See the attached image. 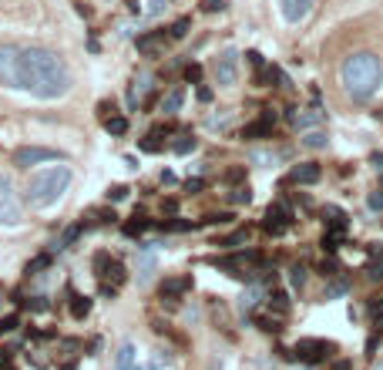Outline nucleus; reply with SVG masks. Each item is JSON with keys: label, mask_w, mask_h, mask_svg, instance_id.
Instances as JSON below:
<instances>
[{"label": "nucleus", "mask_w": 383, "mask_h": 370, "mask_svg": "<svg viewBox=\"0 0 383 370\" xmlns=\"http://www.w3.org/2000/svg\"><path fill=\"white\" fill-rule=\"evenodd\" d=\"M17 323H21V317H17V313L0 317V337H3V333H14V330H17Z\"/></svg>", "instance_id": "473e14b6"}, {"label": "nucleus", "mask_w": 383, "mask_h": 370, "mask_svg": "<svg viewBox=\"0 0 383 370\" xmlns=\"http://www.w3.org/2000/svg\"><path fill=\"white\" fill-rule=\"evenodd\" d=\"M68 185H71V168L68 165H51L44 172H34L24 192L27 206L30 209H48L68 192Z\"/></svg>", "instance_id": "7ed1b4c3"}, {"label": "nucleus", "mask_w": 383, "mask_h": 370, "mask_svg": "<svg viewBox=\"0 0 383 370\" xmlns=\"http://www.w3.org/2000/svg\"><path fill=\"white\" fill-rule=\"evenodd\" d=\"M185 78L192 81V84H199V81H202V64H188V68H185Z\"/></svg>", "instance_id": "79ce46f5"}, {"label": "nucleus", "mask_w": 383, "mask_h": 370, "mask_svg": "<svg viewBox=\"0 0 383 370\" xmlns=\"http://www.w3.org/2000/svg\"><path fill=\"white\" fill-rule=\"evenodd\" d=\"M199 101H212V91H208V88H199Z\"/></svg>", "instance_id": "864d4df0"}, {"label": "nucleus", "mask_w": 383, "mask_h": 370, "mask_svg": "<svg viewBox=\"0 0 383 370\" xmlns=\"http://www.w3.org/2000/svg\"><path fill=\"white\" fill-rule=\"evenodd\" d=\"M104 128H108V135H125L128 132V118H121V115H111V118L104 121Z\"/></svg>", "instance_id": "cd10ccee"}, {"label": "nucleus", "mask_w": 383, "mask_h": 370, "mask_svg": "<svg viewBox=\"0 0 383 370\" xmlns=\"http://www.w3.org/2000/svg\"><path fill=\"white\" fill-rule=\"evenodd\" d=\"M148 226H152V222H148L145 215H135V222H128V226H125V233H128V236H141V233H145Z\"/></svg>", "instance_id": "c756f323"}, {"label": "nucleus", "mask_w": 383, "mask_h": 370, "mask_svg": "<svg viewBox=\"0 0 383 370\" xmlns=\"http://www.w3.org/2000/svg\"><path fill=\"white\" fill-rule=\"evenodd\" d=\"M138 51L155 57L158 51H165V30H152V34H141L138 37Z\"/></svg>", "instance_id": "4468645a"}, {"label": "nucleus", "mask_w": 383, "mask_h": 370, "mask_svg": "<svg viewBox=\"0 0 383 370\" xmlns=\"http://www.w3.org/2000/svg\"><path fill=\"white\" fill-rule=\"evenodd\" d=\"M27 306H30V313H44L51 303H48V296H30V300H27Z\"/></svg>", "instance_id": "c9c22d12"}, {"label": "nucleus", "mask_w": 383, "mask_h": 370, "mask_svg": "<svg viewBox=\"0 0 383 370\" xmlns=\"http://www.w3.org/2000/svg\"><path fill=\"white\" fill-rule=\"evenodd\" d=\"M155 266H158V260H155V249H141V256H138V283H141V286H145V283L155 276Z\"/></svg>", "instance_id": "dca6fc26"}, {"label": "nucleus", "mask_w": 383, "mask_h": 370, "mask_svg": "<svg viewBox=\"0 0 383 370\" xmlns=\"http://www.w3.org/2000/svg\"><path fill=\"white\" fill-rule=\"evenodd\" d=\"M289 121H293V128H296V132H309V128H316V125L323 121V108L313 105V108H306L303 115H299L296 108H289Z\"/></svg>", "instance_id": "9b49d317"}, {"label": "nucleus", "mask_w": 383, "mask_h": 370, "mask_svg": "<svg viewBox=\"0 0 383 370\" xmlns=\"http://www.w3.org/2000/svg\"><path fill=\"white\" fill-rule=\"evenodd\" d=\"M370 313H383V296H373V300H370Z\"/></svg>", "instance_id": "09e8293b"}, {"label": "nucleus", "mask_w": 383, "mask_h": 370, "mask_svg": "<svg viewBox=\"0 0 383 370\" xmlns=\"http://www.w3.org/2000/svg\"><path fill=\"white\" fill-rule=\"evenodd\" d=\"M192 290V276H179V280H165L161 283V303L168 300V306H175V300H179L181 293Z\"/></svg>", "instance_id": "ddd939ff"}, {"label": "nucleus", "mask_w": 383, "mask_h": 370, "mask_svg": "<svg viewBox=\"0 0 383 370\" xmlns=\"http://www.w3.org/2000/svg\"><path fill=\"white\" fill-rule=\"evenodd\" d=\"M24 222V212H21V199H17V192H14V185L10 179H3L0 175V226H21Z\"/></svg>", "instance_id": "39448f33"}, {"label": "nucleus", "mask_w": 383, "mask_h": 370, "mask_svg": "<svg viewBox=\"0 0 383 370\" xmlns=\"http://www.w3.org/2000/svg\"><path fill=\"white\" fill-rule=\"evenodd\" d=\"M340 242H343V233H333V229H326L320 246H323V253H330V256H333V253L340 249Z\"/></svg>", "instance_id": "bb28decb"}, {"label": "nucleus", "mask_w": 383, "mask_h": 370, "mask_svg": "<svg viewBox=\"0 0 383 370\" xmlns=\"http://www.w3.org/2000/svg\"><path fill=\"white\" fill-rule=\"evenodd\" d=\"M336 353L333 340H296L293 350H282L286 360H299V364H323Z\"/></svg>", "instance_id": "20e7f679"}, {"label": "nucleus", "mask_w": 383, "mask_h": 370, "mask_svg": "<svg viewBox=\"0 0 383 370\" xmlns=\"http://www.w3.org/2000/svg\"><path fill=\"white\" fill-rule=\"evenodd\" d=\"M215 81L222 84V88H232L235 81H239V51H222L215 57Z\"/></svg>", "instance_id": "0eeeda50"}, {"label": "nucleus", "mask_w": 383, "mask_h": 370, "mask_svg": "<svg viewBox=\"0 0 383 370\" xmlns=\"http://www.w3.org/2000/svg\"><path fill=\"white\" fill-rule=\"evenodd\" d=\"M249 239V233L246 229H239V233H232V236H222L219 239V246H226V249H235V246H242Z\"/></svg>", "instance_id": "c85d7f7f"}, {"label": "nucleus", "mask_w": 383, "mask_h": 370, "mask_svg": "<svg viewBox=\"0 0 383 370\" xmlns=\"http://www.w3.org/2000/svg\"><path fill=\"white\" fill-rule=\"evenodd\" d=\"M366 206H370L373 212H383V188H377V192L366 195Z\"/></svg>", "instance_id": "58836bf2"}, {"label": "nucleus", "mask_w": 383, "mask_h": 370, "mask_svg": "<svg viewBox=\"0 0 383 370\" xmlns=\"http://www.w3.org/2000/svg\"><path fill=\"white\" fill-rule=\"evenodd\" d=\"M135 357H138L135 344H121L118 347V357H115V367L118 370H135Z\"/></svg>", "instance_id": "6ab92c4d"}, {"label": "nucleus", "mask_w": 383, "mask_h": 370, "mask_svg": "<svg viewBox=\"0 0 383 370\" xmlns=\"http://www.w3.org/2000/svg\"><path fill=\"white\" fill-rule=\"evenodd\" d=\"M313 3H316V0H279V10L289 24H303L309 14H313Z\"/></svg>", "instance_id": "9d476101"}, {"label": "nucleus", "mask_w": 383, "mask_h": 370, "mask_svg": "<svg viewBox=\"0 0 383 370\" xmlns=\"http://www.w3.org/2000/svg\"><path fill=\"white\" fill-rule=\"evenodd\" d=\"M370 165H373V168L383 175V152H373V155H370Z\"/></svg>", "instance_id": "de8ad7c7"}, {"label": "nucleus", "mask_w": 383, "mask_h": 370, "mask_svg": "<svg viewBox=\"0 0 383 370\" xmlns=\"http://www.w3.org/2000/svg\"><path fill=\"white\" fill-rule=\"evenodd\" d=\"M343 293H350V280H336V276H333V283L323 290V300H336V296H343Z\"/></svg>", "instance_id": "a878e982"}, {"label": "nucleus", "mask_w": 383, "mask_h": 370, "mask_svg": "<svg viewBox=\"0 0 383 370\" xmlns=\"http://www.w3.org/2000/svg\"><path fill=\"white\" fill-rule=\"evenodd\" d=\"M95 219H98V222H115L118 215H115V209H111V212H108V209H95Z\"/></svg>", "instance_id": "a18cd8bd"}, {"label": "nucleus", "mask_w": 383, "mask_h": 370, "mask_svg": "<svg viewBox=\"0 0 383 370\" xmlns=\"http://www.w3.org/2000/svg\"><path fill=\"white\" fill-rule=\"evenodd\" d=\"M108 263H111V256H108V253H98V256H95V273H98V276H104Z\"/></svg>", "instance_id": "37998d69"}, {"label": "nucleus", "mask_w": 383, "mask_h": 370, "mask_svg": "<svg viewBox=\"0 0 383 370\" xmlns=\"http://www.w3.org/2000/svg\"><path fill=\"white\" fill-rule=\"evenodd\" d=\"M17 81V44H0V84L14 88Z\"/></svg>", "instance_id": "1a4fd4ad"}, {"label": "nucleus", "mask_w": 383, "mask_h": 370, "mask_svg": "<svg viewBox=\"0 0 383 370\" xmlns=\"http://www.w3.org/2000/svg\"><path fill=\"white\" fill-rule=\"evenodd\" d=\"M199 148V138H192V135H181L179 142H172V152L175 155H192Z\"/></svg>", "instance_id": "b1692460"}, {"label": "nucleus", "mask_w": 383, "mask_h": 370, "mask_svg": "<svg viewBox=\"0 0 383 370\" xmlns=\"http://www.w3.org/2000/svg\"><path fill=\"white\" fill-rule=\"evenodd\" d=\"M202 179H188V182H185V188H188V192H199V188H202Z\"/></svg>", "instance_id": "3c124183"}, {"label": "nucleus", "mask_w": 383, "mask_h": 370, "mask_svg": "<svg viewBox=\"0 0 383 370\" xmlns=\"http://www.w3.org/2000/svg\"><path fill=\"white\" fill-rule=\"evenodd\" d=\"M81 233H84V222H77V226H71V229H64V233H61V239L54 242V249H71V242H75Z\"/></svg>", "instance_id": "5701e85b"}, {"label": "nucleus", "mask_w": 383, "mask_h": 370, "mask_svg": "<svg viewBox=\"0 0 383 370\" xmlns=\"http://www.w3.org/2000/svg\"><path fill=\"white\" fill-rule=\"evenodd\" d=\"M259 300H262V290H259V286H249V290L239 296V310H242V313H246V310H255Z\"/></svg>", "instance_id": "4be33fe9"}, {"label": "nucleus", "mask_w": 383, "mask_h": 370, "mask_svg": "<svg viewBox=\"0 0 383 370\" xmlns=\"http://www.w3.org/2000/svg\"><path fill=\"white\" fill-rule=\"evenodd\" d=\"M340 84H343V91H346L350 101L366 105L383 88V61L370 51L350 54V57L340 64Z\"/></svg>", "instance_id": "f03ea898"}, {"label": "nucleus", "mask_w": 383, "mask_h": 370, "mask_svg": "<svg viewBox=\"0 0 383 370\" xmlns=\"http://www.w3.org/2000/svg\"><path fill=\"white\" fill-rule=\"evenodd\" d=\"M320 273H323V276H326V280H333V276H340V263H336V260H323V266H320Z\"/></svg>", "instance_id": "e433bc0d"}, {"label": "nucleus", "mask_w": 383, "mask_h": 370, "mask_svg": "<svg viewBox=\"0 0 383 370\" xmlns=\"http://www.w3.org/2000/svg\"><path fill=\"white\" fill-rule=\"evenodd\" d=\"M303 148H309V152H323L326 145H330V135L323 132V128H309V132H303Z\"/></svg>", "instance_id": "f3484780"}, {"label": "nucleus", "mask_w": 383, "mask_h": 370, "mask_svg": "<svg viewBox=\"0 0 383 370\" xmlns=\"http://www.w3.org/2000/svg\"><path fill=\"white\" fill-rule=\"evenodd\" d=\"M232 202H235V206H249V202H253V192H249V185H242V188H235V195H232Z\"/></svg>", "instance_id": "f704fd0d"}, {"label": "nucleus", "mask_w": 383, "mask_h": 370, "mask_svg": "<svg viewBox=\"0 0 383 370\" xmlns=\"http://www.w3.org/2000/svg\"><path fill=\"white\" fill-rule=\"evenodd\" d=\"M128 10H131V14H141V7H138V0H128Z\"/></svg>", "instance_id": "5fc2aeb1"}, {"label": "nucleus", "mask_w": 383, "mask_h": 370, "mask_svg": "<svg viewBox=\"0 0 383 370\" xmlns=\"http://www.w3.org/2000/svg\"><path fill=\"white\" fill-rule=\"evenodd\" d=\"M188 27H192V21H188V17H179V21L172 24V30H168V37H175V41H181V37L188 34Z\"/></svg>", "instance_id": "2f4dec72"}, {"label": "nucleus", "mask_w": 383, "mask_h": 370, "mask_svg": "<svg viewBox=\"0 0 383 370\" xmlns=\"http://www.w3.org/2000/svg\"><path fill=\"white\" fill-rule=\"evenodd\" d=\"M48 266H51V256H37L34 263H27V273L37 276V269H48Z\"/></svg>", "instance_id": "ea45409f"}, {"label": "nucleus", "mask_w": 383, "mask_h": 370, "mask_svg": "<svg viewBox=\"0 0 383 370\" xmlns=\"http://www.w3.org/2000/svg\"><path fill=\"white\" fill-rule=\"evenodd\" d=\"M141 152H158V142H155V135H148V138L141 142Z\"/></svg>", "instance_id": "49530a36"}, {"label": "nucleus", "mask_w": 383, "mask_h": 370, "mask_svg": "<svg viewBox=\"0 0 383 370\" xmlns=\"http://www.w3.org/2000/svg\"><path fill=\"white\" fill-rule=\"evenodd\" d=\"M255 327H259V330H266V333H279V330H282L279 320H269V317H259V320H255Z\"/></svg>", "instance_id": "72a5a7b5"}, {"label": "nucleus", "mask_w": 383, "mask_h": 370, "mask_svg": "<svg viewBox=\"0 0 383 370\" xmlns=\"http://www.w3.org/2000/svg\"><path fill=\"white\" fill-rule=\"evenodd\" d=\"M229 111H226V115H212V118H208V128H226V125H229Z\"/></svg>", "instance_id": "c03bdc74"}, {"label": "nucleus", "mask_w": 383, "mask_h": 370, "mask_svg": "<svg viewBox=\"0 0 383 370\" xmlns=\"http://www.w3.org/2000/svg\"><path fill=\"white\" fill-rule=\"evenodd\" d=\"M44 162H64L61 152L54 148H41V145H24L14 152V168H34V165H44Z\"/></svg>", "instance_id": "423d86ee"}, {"label": "nucleus", "mask_w": 383, "mask_h": 370, "mask_svg": "<svg viewBox=\"0 0 383 370\" xmlns=\"http://www.w3.org/2000/svg\"><path fill=\"white\" fill-rule=\"evenodd\" d=\"M3 370H14V367H3Z\"/></svg>", "instance_id": "6e6d98bb"}, {"label": "nucleus", "mask_w": 383, "mask_h": 370, "mask_svg": "<svg viewBox=\"0 0 383 370\" xmlns=\"http://www.w3.org/2000/svg\"><path fill=\"white\" fill-rule=\"evenodd\" d=\"M181 105H185V91H181V88H172V91L161 98V111H165V115H179Z\"/></svg>", "instance_id": "a211bd4d"}, {"label": "nucleus", "mask_w": 383, "mask_h": 370, "mask_svg": "<svg viewBox=\"0 0 383 370\" xmlns=\"http://www.w3.org/2000/svg\"><path fill=\"white\" fill-rule=\"evenodd\" d=\"M363 273H366L370 283H383V256H373L370 263L363 266Z\"/></svg>", "instance_id": "393cba45"}, {"label": "nucleus", "mask_w": 383, "mask_h": 370, "mask_svg": "<svg viewBox=\"0 0 383 370\" xmlns=\"http://www.w3.org/2000/svg\"><path fill=\"white\" fill-rule=\"evenodd\" d=\"M226 7H229V3H226V0H202V10H205V14H215V10H219V14H222V10H226Z\"/></svg>", "instance_id": "a19ab883"}, {"label": "nucleus", "mask_w": 383, "mask_h": 370, "mask_svg": "<svg viewBox=\"0 0 383 370\" xmlns=\"http://www.w3.org/2000/svg\"><path fill=\"white\" fill-rule=\"evenodd\" d=\"M10 367V350H0V370Z\"/></svg>", "instance_id": "603ef678"}, {"label": "nucleus", "mask_w": 383, "mask_h": 370, "mask_svg": "<svg viewBox=\"0 0 383 370\" xmlns=\"http://www.w3.org/2000/svg\"><path fill=\"white\" fill-rule=\"evenodd\" d=\"M121 199H128V185H111L108 188V202H121Z\"/></svg>", "instance_id": "4c0bfd02"}, {"label": "nucleus", "mask_w": 383, "mask_h": 370, "mask_svg": "<svg viewBox=\"0 0 383 370\" xmlns=\"http://www.w3.org/2000/svg\"><path fill=\"white\" fill-rule=\"evenodd\" d=\"M91 313V296H81V293H71V317L84 320Z\"/></svg>", "instance_id": "aec40b11"}, {"label": "nucleus", "mask_w": 383, "mask_h": 370, "mask_svg": "<svg viewBox=\"0 0 383 370\" xmlns=\"http://www.w3.org/2000/svg\"><path fill=\"white\" fill-rule=\"evenodd\" d=\"M104 276H111V280H115V286H118V283H125V266L118 263V260H111L108 269H104Z\"/></svg>", "instance_id": "7c9ffc66"}, {"label": "nucleus", "mask_w": 383, "mask_h": 370, "mask_svg": "<svg viewBox=\"0 0 383 370\" xmlns=\"http://www.w3.org/2000/svg\"><path fill=\"white\" fill-rule=\"evenodd\" d=\"M246 57H249V64H255V68H262V54H259V51H249Z\"/></svg>", "instance_id": "8fccbe9b"}, {"label": "nucleus", "mask_w": 383, "mask_h": 370, "mask_svg": "<svg viewBox=\"0 0 383 370\" xmlns=\"http://www.w3.org/2000/svg\"><path fill=\"white\" fill-rule=\"evenodd\" d=\"M14 91H30L41 101H54L64 98L71 91V68L64 64L61 54L48 51V48H17V81Z\"/></svg>", "instance_id": "f257e3e1"}, {"label": "nucleus", "mask_w": 383, "mask_h": 370, "mask_svg": "<svg viewBox=\"0 0 383 370\" xmlns=\"http://www.w3.org/2000/svg\"><path fill=\"white\" fill-rule=\"evenodd\" d=\"M289 222H293V212L286 209L282 202H276V206H269V209H266V219H262V229H266L269 236H282V233L289 229Z\"/></svg>", "instance_id": "6e6552de"}, {"label": "nucleus", "mask_w": 383, "mask_h": 370, "mask_svg": "<svg viewBox=\"0 0 383 370\" xmlns=\"http://www.w3.org/2000/svg\"><path fill=\"white\" fill-rule=\"evenodd\" d=\"M242 138L246 142H262V138H273V121H266V118H259V121H249L246 128H242Z\"/></svg>", "instance_id": "2eb2a0df"}, {"label": "nucleus", "mask_w": 383, "mask_h": 370, "mask_svg": "<svg viewBox=\"0 0 383 370\" xmlns=\"http://www.w3.org/2000/svg\"><path fill=\"white\" fill-rule=\"evenodd\" d=\"M306 276H309V269L303 263H293V266H289V286H293L296 293L306 286Z\"/></svg>", "instance_id": "412c9836"}, {"label": "nucleus", "mask_w": 383, "mask_h": 370, "mask_svg": "<svg viewBox=\"0 0 383 370\" xmlns=\"http://www.w3.org/2000/svg\"><path fill=\"white\" fill-rule=\"evenodd\" d=\"M320 179H323V168L313 165V162H303V165H296L289 172V182H296V185H316Z\"/></svg>", "instance_id": "f8f14e48"}]
</instances>
